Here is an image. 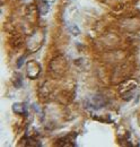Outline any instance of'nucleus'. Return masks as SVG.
<instances>
[]
</instances>
